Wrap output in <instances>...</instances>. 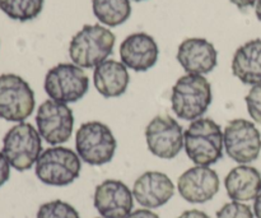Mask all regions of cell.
I'll return each instance as SVG.
<instances>
[{"mask_svg":"<svg viewBox=\"0 0 261 218\" xmlns=\"http://www.w3.org/2000/svg\"><path fill=\"white\" fill-rule=\"evenodd\" d=\"M184 148L196 166H211L223 157L222 128L208 117L196 119L184 133Z\"/></svg>","mask_w":261,"mask_h":218,"instance_id":"6da1fadb","label":"cell"},{"mask_svg":"<svg viewBox=\"0 0 261 218\" xmlns=\"http://www.w3.org/2000/svg\"><path fill=\"white\" fill-rule=\"evenodd\" d=\"M116 36L101 25H84L69 43V56L81 68H96L114 51Z\"/></svg>","mask_w":261,"mask_h":218,"instance_id":"7a4b0ae2","label":"cell"},{"mask_svg":"<svg viewBox=\"0 0 261 218\" xmlns=\"http://www.w3.org/2000/svg\"><path fill=\"white\" fill-rule=\"evenodd\" d=\"M213 101L212 86L199 74H186L177 79L171 94V106L175 115L186 122L200 119Z\"/></svg>","mask_w":261,"mask_h":218,"instance_id":"3957f363","label":"cell"},{"mask_svg":"<svg viewBox=\"0 0 261 218\" xmlns=\"http://www.w3.org/2000/svg\"><path fill=\"white\" fill-rule=\"evenodd\" d=\"M81 170L82 162L78 153L61 146L43 151L35 167L38 180L50 186L70 185L79 178Z\"/></svg>","mask_w":261,"mask_h":218,"instance_id":"277c9868","label":"cell"},{"mask_svg":"<svg viewBox=\"0 0 261 218\" xmlns=\"http://www.w3.org/2000/svg\"><path fill=\"white\" fill-rule=\"evenodd\" d=\"M2 152L14 170H30L42 153L40 133L28 123L14 125L3 138Z\"/></svg>","mask_w":261,"mask_h":218,"instance_id":"5b68a950","label":"cell"},{"mask_svg":"<svg viewBox=\"0 0 261 218\" xmlns=\"http://www.w3.org/2000/svg\"><path fill=\"white\" fill-rule=\"evenodd\" d=\"M117 143L112 130L101 122H87L79 127L75 135L76 153L91 166L111 162Z\"/></svg>","mask_w":261,"mask_h":218,"instance_id":"8992f818","label":"cell"},{"mask_svg":"<svg viewBox=\"0 0 261 218\" xmlns=\"http://www.w3.org/2000/svg\"><path fill=\"white\" fill-rule=\"evenodd\" d=\"M43 88L50 100L61 104H74L88 92L89 78L81 66L60 63L47 71Z\"/></svg>","mask_w":261,"mask_h":218,"instance_id":"52a82bcc","label":"cell"},{"mask_svg":"<svg viewBox=\"0 0 261 218\" xmlns=\"http://www.w3.org/2000/svg\"><path fill=\"white\" fill-rule=\"evenodd\" d=\"M35 92L17 74L0 76V117L7 122L23 123L35 110Z\"/></svg>","mask_w":261,"mask_h":218,"instance_id":"ba28073f","label":"cell"},{"mask_svg":"<svg viewBox=\"0 0 261 218\" xmlns=\"http://www.w3.org/2000/svg\"><path fill=\"white\" fill-rule=\"evenodd\" d=\"M224 150L229 158L246 165L259 158L261 134L255 123L245 119L231 120L223 132Z\"/></svg>","mask_w":261,"mask_h":218,"instance_id":"9c48e42d","label":"cell"},{"mask_svg":"<svg viewBox=\"0 0 261 218\" xmlns=\"http://www.w3.org/2000/svg\"><path fill=\"white\" fill-rule=\"evenodd\" d=\"M184 129L172 116L160 114L145 128V139L152 155L172 160L184 148Z\"/></svg>","mask_w":261,"mask_h":218,"instance_id":"30bf717a","label":"cell"},{"mask_svg":"<svg viewBox=\"0 0 261 218\" xmlns=\"http://www.w3.org/2000/svg\"><path fill=\"white\" fill-rule=\"evenodd\" d=\"M36 124L41 138L51 146L66 143L74 128V115L66 104L46 100L40 105L36 115Z\"/></svg>","mask_w":261,"mask_h":218,"instance_id":"8fae6325","label":"cell"},{"mask_svg":"<svg viewBox=\"0 0 261 218\" xmlns=\"http://www.w3.org/2000/svg\"><path fill=\"white\" fill-rule=\"evenodd\" d=\"M93 204L102 218H126L133 212L134 196L125 183L109 179L96 186Z\"/></svg>","mask_w":261,"mask_h":218,"instance_id":"7c38bea8","label":"cell"},{"mask_svg":"<svg viewBox=\"0 0 261 218\" xmlns=\"http://www.w3.org/2000/svg\"><path fill=\"white\" fill-rule=\"evenodd\" d=\"M221 181L218 174L208 166H194L186 170L177 180L180 196L193 204L212 201L219 191Z\"/></svg>","mask_w":261,"mask_h":218,"instance_id":"4fadbf2b","label":"cell"},{"mask_svg":"<svg viewBox=\"0 0 261 218\" xmlns=\"http://www.w3.org/2000/svg\"><path fill=\"white\" fill-rule=\"evenodd\" d=\"M175 194V185L166 174L160 171H147L135 180L133 186L134 199L147 209L165 206Z\"/></svg>","mask_w":261,"mask_h":218,"instance_id":"5bb4252c","label":"cell"},{"mask_svg":"<svg viewBox=\"0 0 261 218\" xmlns=\"http://www.w3.org/2000/svg\"><path fill=\"white\" fill-rule=\"evenodd\" d=\"M177 61L188 74L204 76L217 66L218 53L205 38H186L178 46Z\"/></svg>","mask_w":261,"mask_h":218,"instance_id":"9a60e30c","label":"cell"},{"mask_svg":"<svg viewBox=\"0 0 261 218\" xmlns=\"http://www.w3.org/2000/svg\"><path fill=\"white\" fill-rule=\"evenodd\" d=\"M158 45L154 38L144 32L129 35L120 45V58L126 68L134 71H147L158 60Z\"/></svg>","mask_w":261,"mask_h":218,"instance_id":"2e32d148","label":"cell"},{"mask_svg":"<svg viewBox=\"0 0 261 218\" xmlns=\"http://www.w3.org/2000/svg\"><path fill=\"white\" fill-rule=\"evenodd\" d=\"M224 188L233 202L255 201L261 191V174L256 167L240 165L232 168L224 179Z\"/></svg>","mask_w":261,"mask_h":218,"instance_id":"e0dca14e","label":"cell"},{"mask_svg":"<svg viewBox=\"0 0 261 218\" xmlns=\"http://www.w3.org/2000/svg\"><path fill=\"white\" fill-rule=\"evenodd\" d=\"M130 76L127 68L116 60H105L94 68L93 83L99 94L106 99L119 97L126 92Z\"/></svg>","mask_w":261,"mask_h":218,"instance_id":"ac0fdd59","label":"cell"},{"mask_svg":"<svg viewBox=\"0 0 261 218\" xmlns=\"http://www.w3.org/2000/svg\"><path fill=\"white\" fill-rule=\"evenodd\" d=\"M232 73L244 84L261 83V38L240 46L232 59Z\"/></svg>","mask_w":261,"mask_h":218,"instance_id":"d6986e66","label":"cell"},{"mask_svg":"<svg viewBox=\"0 0 261 218\" xmlns=\"http://www.w3.org/2000/svg\"><path fill=\"white\" fill-rule=\"evenodd\" d=\"M92 9L97 19L109 27H117L132 15L130 0H92Z\"/></svg>","mask_w":261,"mask_h":218,"instance_id":"ffe728a7","label":"cell"},{"mask_svg":"<svg viewBox=\"0 0 261 218\" xmlns=\"http://www.w3.org/2000/svg\"><path fill=\"white\" fill-rule=\"evenodd\" d=\"M45 0H0V10L10 19L27 22L40 15Z\"/></svg>","mask_w":261,"mask_h":218,"instance_id":"44dd1931","label":"cell"},{"mask_svg":"<svg viewBox=\"0 0 261 218\" xmlns=\"http://www.w3.org/2000/svg\"><path fill=\"white\" fill-rule=\"evenodd\" d=\"M36 218H81V216L73 206L56 199L40 206Z\"/></svg>","mask_w":261,"mask_h":218,"instance_id":"7402d4cb","label":"cell"},{"mask_svg":"<svg viewBox=\"0 0 261 218\" xmlns=\"http://www.w3.org/2000/svg\"><path fill=\"white\" fill-rule=\"evenodd\" d=\"M216 218H255V214L250 206L241 202L232 201L224 204L217 212Z\"/></svg>","mask_w":261,"mask_h":218,"instance_id":"603a6c76","label":"cell"},{"mask_svg":"<svg viewBox=\"0 0 261 218\" xmlns=\"http://www.w3.org/2000/svg\"><path fill=\"white\" fill-rule=\"evenodd\" d=\"M245 102L251 119L256 124L261 125V83L251 87L247 96L245 97Z\"/></svg>","mask_w":261,"mask_h":218,"instance_id":"cb8c5ba5","label":"cell"},{"mask_svg":"<svg viewBox=\"0 0 261 218\" xmlns=\"http://www.w3.org/2000/svg\"><path fill=\"white\" fill-rule=\"evenodd\" d=\"M10 163L4 156V153L0 152V188L9 180L10 178Z\"/></svg>","mask_w":261,"mask_h":218,"instance_id":"d4e9b609","label":"cell"},{"mask_svg":"<svg viewBox=\"0 0 261 218\" xmlns=\"http://www.w3.org/2000/svg\"><path fill=\"white\" fill-rule=\"evenodd\" d=\"M126 218H161L157 213H154L153 211L147 208L143 209H137V211H133Z\"/></svg>","mask_w":261,"mask_h":218,"instance_id":"484cf974","label":"cell"},{"mask_svg":"<svg viewBox=\"0 0 261 218\" xmlns=\"http://www.w3.org/2000/svg\"><path fill=\"white\" fill-rule=\"evenodd\" d=\"M177 218H211L205 212L199 211V209H188L182 212Z\"/></svg>","mask_w":261,"mask_h":218,"instance_id":"4316f807","label":"cell"},{"mask_svg":"<svg viewBox=\"0 0 261 218\" xmlns=\"http://www.w3.org/2000/svg\"><path fill=\"white\" fill-rule=\"evenodd\" d=\"M229 2L236 5L239 9H246V8H250L256 4L257 0H229Z\"/></svg>","mask_w":261,"mask_h":218,"instance_id":"83f0119b","label":"cell"},{"mask_svg":"<svg viewBox=\"0 0 261 218\" xmlns=\"http://www.w3.org/2000/svg\"><path fill=\"white\" fill-rule=\"evenodd\" d=\"M254 214L256 218H261V191L254 201Z\"/></svg>","mask_w":261,"mask_h":218,"instance_id":"f1b7e54d","label":"cell"},{"mask_svg":"<svg viewBox=\"0 0 261 218\" xmlns=\"http://www.w3.org/2000/svg\"><path fill=\"white\" fill-rule=\"evenodd\" d=\"M255 13H256L257 19L261 22V0H257L256 4H255Z\"/></svg>","mask_w":261,"mask_h":218,"instance_id":"f546056e","label":"cell"},{"mask_svg":"<svg viewBox=\"0 0 261 218\" xmlns=\"http://www.w3.org/2000/svg\"><path fill=\"white\" fill-rule=\"evenodd\" d=\"M134 2H143V0H134Z\"/></svg>","mask_w":261,"mask_h":218,"instance_id":"4dcf8cb0","label":"cell"},{"mask_svg":"<svg viewBox=\"0 0 261 218\" xmlns=\"http://www.w3.org/2000/svg\"><path fill=\"white\" fill-rule=\"evenodd\" d=\"M97 218H102V217H97Z\"/></svg>","mask_w":261,"mask_h":218,"instance_id":"1f68e13d","label":"cell"}]
</instances>
